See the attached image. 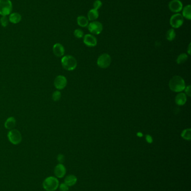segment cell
I'll use <instances>...</instances> for the list:
<instances>
[{
    "label": "cell",
    "mask_w": 191,
    "mask_h": 191,
    "mask_svg": "<svg viewBox=\"0 0 191 191\" xmlns=\"http://www.w3.org/2000/svg\"><path fill=\"white\" fill-rule=\"evenodd\" d=\"M8 140L14 145H18L22 141V135L20 132L17 129H12L8 134Z\"/></svg>",
    "instance_id": "4"
},
{
    "label": "cell",
    "mask_w": 191,
    "mask_h": 191,
    "mask_svg": "<svg viewBox=\"0 0 191 191\" xmlns=\"http://www.w3.org/2000/svg\"><path fill=\"white\" fill-rule=\"evenodd\" d=\"M103 26L98 21H92L88 25V30L92 34L99 35L103 31Z\"/></svg>",
    "instance_id": "8"
},
{
    "label": "cell",
    "mask_w": 191,
    "mask_h": 191,
    "mask_svg": "<svg viewBox=\"0 0 191 191\" xmlns=\"http://www.w3.org/2000/svg\"><path fill=\"white\" fill-rule=\"evenodd\" d=\"M169 8L171 12L178 13L183 9V4L180 0H171L169 3Z\"/></svg>",
    "instance_id": "10"
},
{
    "label": "cell",
    "mask_w": 191,
    "mask_h": 191,
    "mask_svg": "<svg viewBox=\"0 0 191 191\" xmlns=\"http://www.w3.org/2000/svg\"><path fill=\"white\" fill-rule=\"evenodd\" d=\"M54 173L57 178H63L66 173V168L62 164H58L55 168Z\"/></svg>",
    "instance_id": "12"
},
{
    "label": "cell",
    "mask_w": 191,
    "mask_h": 191,
    "mask_svg": "<svg viewBox=\"0 0 191 191\" xmlns=\"http://www.w3.org/2000/svg\"><path fill=\"white\" fill-rule=\"evenodd\" d=\"M84 43L88 47H94L97 45V40L92 34H86L84 37Z\"/></svg>",
    "instance_id": "11"
},
{
    "label": "cell",
    "mask_w": 191,
    "mask_h": 191,
    "mask_svg": "<svg viewBox=\"0 0 191 191\" xmlns=\"http://www.w3.org/2000/svg\"><path fill=\"white\" fill-rule=\"evenodd\" d=\"M99 17V12L98 10L93 8L90 10L88 14V20L90 21H94L97 19Z\"/></svg>",
    "instance_id": "19"
},
{
    "label": "cell",
    "mask_w": 191,
    "mask_h": 191,
    "mask_svg": "<svg viewBox=\"0 0 191 191\" xmlns=\"http://www.w3.org/2000/svg\"><path fill=\"white\" fill-rule=\"evenodd\" d=\"M94 8L96 10H98L102 6V2L100 0H96V1L94 2Z\"/></svg>",
    "instance_id": "27"
},
{
    "label": "cell",
    "mask_w": 191,
    "mask_h": 191,
    "mask_svg": "<svg viewBox=\"0 0 191 191\" xmlns=\"http://www.w3.org/2000/svg\"><path fill=\"white\" fill-rule=\"evenodd\" d=\"M184 17L179 13H177L172 15L170 19V24L171 27L175 29L180 28L183 24Z\"/></svg>",
    "instance_id": "6"
},
{
    "label": "cell",
    "mask_w": 191,
    "mask_h": 191,
    "mask_svg": "<svg viewBox=\"0 0 191 191\" xmlns=\"http://www.w3.org/2000/svg\"><path fill=\"white\" fill-rule=\"evenodd\" d=\"M16 125V120L14 117H9L5 123V127L8 130L14 129Z\"/></svg>",
    "instance_id": "16"
},
{
    "label": "cell",
    "mask_w": 191,
    "mask_h": 191,
    "mask_svg": "<svg viewBox=\"0 0 191 191\" xmlns=\"http://www.w3.org/2000/svg\"><path fill=\"white\" fill-rule=\"evenodd\" d=\"M191 129H185L182 132L181 136L184 139L186 140H190L191 139Z\"/></svg>",
    "instance_id": "22"
},
{
    "label": "cell",
    "mask_w": 191,
    "mask_h": 191,
    "mask_svg": "<svg viewBox=\"0 0 191 191\" xmlns=\"http://www.w3.org/2000/svg\"><path fill=\"white\" fill-rule=\"evenodd\" d=\"M111 63V56L107 53H104L100 56L97 60L98 65L102 68L108 67Z\"/></svg>",
    "instance_id": "7"
},
{
    "label": "cell",
    "mask_w": 191,
    "mask_h": 191,
    "mask_svg": "<svg viewBox=\"0 0 191 191\" xmlns=\"http://www.w3.org/2000/svg\"><path fill=\"white\" fill-rule=\"evenodd\" d=\"M188 54L190 55L191 54V44H189L188 46Z\"/></svg>",
    "instance_id": "32"
},
{
    "label": "cell",
    "mask_w": 191,
    "mask_h": 191,
    "mask_svg": "<svg viewBox=\"0 0 191 191\" xmlns=\"http://www.w3.org/2000/svg\"><path fill=\"white\" fill-rule=\"evenodd\" d=\"M12 10V2L10 0H0V15L8 16Z\"/></svg>",
    "instance_id": "5"
},
{
    "label": "cell",
    "mask_w": 191,
    "mask_h": 191,
    "mask_svg": "<svg viewBox=\"0 0 191 191\" xmlns=\"http://www.w3.org/2000/svg\"><path fill=\"white\" fill-rule=\"evenodd\" d=\"M74 34L76 38H77L78 39L82 38L84 36V32H83V30L81 29H76L74 31Z\"/></svg>",
    "instance_id": "26"
},
{
    "label": "cell",
    "mask_w": 191,
    "mask_h": 191,
    "mask_svg": "<svg viewBox=\"0 0 191 191\" xmlns=\"http://www.w3.org/2000/svg\"><path fill=\"white\" fill-rule=\"evenodd\" d=\"M77 177L74 175H69L67 176L64 179V183L67 184L68 187H71L75 185L77 182Z\"/></svg>",
    "instance_id": "17"
},
{
    "label": "cell",
    "mask_w": 191,
    "mask_h": 191,
    "mask_svg": "<svg viewBox=\"0 0 191 191\" xmlns=\"http://www.w3.org/2000/svg\"><path fill=\"white\" fill-rule=\"evenodd\" d=\"M188 59V56L185 53H183L180 54L177 59V63L178 64H182L184 63Z\"/></svg>",
    "instance_id": "23"
},
{
    "label": "cell",
    "mask_w": 191,
    "mask_h": 191,
    "mask_svg": "<svg viewBox=\"0 0 191 191\" xmlns=\"http://www.w3.org/2000/svg\"><path fill=\"white\" fill-rule=\"evenodd\" d=\"M57 160L60 164L63 163L64 161V156L61 154H58L57 156Z\"/></svg>",
    "instance_id": "29"
},
{
    "label": "cell",
    "mask_w": 191,
    "mask_h": 191,
    "mask_svg": "<svg viewBox=\"0 0 191 191\" xmlns=\"http://www.w3.org/2000/svg\"><path fill=\"white\" fill-rule=\"evenodd\" d=\"M175 103L179 106H182L187 102V96L185 93H180L175 97Z\"/></svg>",
    "instance_id": "14"
},
{
    "label": "cell",
    "mask_w": 191,
    "mask_h": 191,
    "mask_svg": "<svg viewBox=\"0 0 191 191\" xmlns=\"http://www.w3.org/2000/svg\"><path fill=\"white\" fill-rule=\"evenodd\" d=\"M59 186V181L55 177H48L43 183V188L46 191H55Z\"/></svg>",
    "instance_id": "3"
},
{
    "label": "cell",
    "mask_w": 191,
    "mask_h": 191,
    "mask_svg": "<svg viewBox=\"0 0 191 191\" xmlns=\"http://www.w3.org/2000/svg\"><path fill=\"white\" fill-rule=\"evenodd\" d=\"M61 64L63 68L68 71H71L75 69L77 67V61L75 58L73 56H64L61 59Z\"/></svg>",
    "instance_id": "2"
},
{
    "label": "cell",
    "mask_w": 191,
    "mask_h": 191,
    "mask_svg": "<svg viewBox=\"0 0 191 191\" xmlns=\"http://www.w3.org/2000/svg\"><path fill=\"white\" fill-rule=\"evenodd\" d=\"M61 97V93L59 91H56L52 94V99L54 101H58Z\"/></svg>",
    "instance_id": "24"
},
{
    "label": "cell",
    "mask_w": 191,
    "mask_h": 191,
    "mask_svg": "<svg viewBox=\"0 0 191 191\" xmlns=\"http://www.w3.org/2000/svg\"><path fill=\"white\" fill-rule=\"evenodd\" d=\"M169 87L172 91L180 92L186 88L185 82L183 78L179 76H174L169 83Z\"/></svg>",
    "instance_id": "1"
},
{
    "label": "cell",
    "mask_w": 191,
    "mask_h": 191,
    "mask_svg": "<svg viewBox=\"0 0 191 191\" xmlns=\"http://www.w3.org/2000/svg\"><path fill=\"white\" fill-rule=\"evenodd\" d=\"M176 36V33L175 30L173 29H169L168 30L166 34V38L169 41H172L175 39Z\"/></svg>",
    "instance_id": "21"
},
{
    "label": "cell",
    "mask_w": 191,
    "mask_h": 191,
    "mask_svg": "<svg viewBox=\"0 0 191 191\" xmlns=\"http://www.w3.org/2000/svg\"><path fill=\"white\" fill-rule=\"evenodd\" d=\"M53 52L57 57H62L64 54V48L60 43H56L53 47Z\"/></svg>",
    "instance_id": "13"
},
{
    "label": "cell",
    "mask_w": 191,
    "mask_h": 191,
    "mask_svg": "<svg viewBox=\"0 0 191 191\" xmlns=\"http://www.w3.org/2000/svg\"><path fill=\"white\" fill-rule=\"evenodd\" d=\"M146 139L147 142L149 143H151L152 142V137H151V136L149 135H146Z\"/></svg>",
    "instance_id": "31"
},
{
    "label": "cell",
    "mask_w": 191,
    "mask_h": 191,
    "mask_svg": "<svg viewBox=\"0 0 191 191\" xmlns=\"http://www.w3.org/2000/svg\"><path fill=\"white\" fill-rule=\"evenodd\" d=\"M67 84V80L64 76L59 75L57 76L54 80V86L56 89L58 90L63 89Z\"/></svg>",
    "instance_id": "9"
},
{
    "label": "cell",
    "mask_w": 191,
    "mask_h": 191,
    "mask_svg": "<svg viewBox=\"0 0 191 191\" xmlns=\"http://www.w3.org/2000/svg\"><path fill=\"white\" fill-rule=\"evenodd\" d=\"M77 24L82 28H85L89 25V20L88 18L84 16H80L77 18Z\"/></svg>",
    "instance_id": "18"
},
{
    "label": "cell",
    "mask_w": 191,
    "mask_h": 191,
    "mask_svg": "<svg viewBox=\"0 0 191 191\" xmlns=\"http://www.w3.org/2000/svg\"><path fill=\"white\" fill-rule=\"evenodd\" d=\"M8 19L7 16H2L0 19V23L3 27H6L8 24Z\"/></svg>",
    "instance_id": "25"
},
{
    "label": "cell",
    "mask_w": 191,
    "mask_h": 191,
    "mask_svg": "<svg viewBox=\"0 0 191 191\" xmlns=\"http://www.w3.org/2000/svg\"><path fill=\"white\" fill-rule=\"evenodd\" d=\"M60 189L61 191H68L69 188L67 185L65 183H62L61 184H60Z\"/></svg>",
    "instance_id": "28"
},
{
    "label": "cell",
    "mask_w": 191,
    "mask_h": 191,
    "mask_svg": "<svg viewBox=\"0 0 191 191\" xmlns=\"http://www.w3.org/2000/svg\"><path fill=\"white\" fill-rule=\"evenodd\" d=\"M185 92L187 95L188 96H191V86H188L187 87L185 88Z\"/></svg>",
    "instance_id": "30"
},
{
    "label": "cell",
    "mask_w": 191,
    "mask_h": 191,
    "mask_svg": "<svg viewBox=\"0 0 191 191\" xmlns=\"http://www.w3.org/2000/svg\"><path fill=\"white\" fill-rule=\"evenodd\" d=\"M182 11V16L183 17L187 19L188 20H190L191 19V6L190 5H187L183 8Z\"/></svg>",
    "instance_id": "20"
},
{
    "label": "cell",
    "mask_w": 191,
    "mask_h": 191,
    "mask_svg": "<svg viewBox=\"0 0 191 191\" xmlns=\"http://www.w3.org/2000/svg\"><path fill=\"white\" fill-rule=\"evenodd\" d=\"M21 19L22 17L20 14L17 12H14L10 14L8 20L12 24H16L19 23L21 20Z\"/></svg>",
    "instance_id": "15"
}]
</instances>
